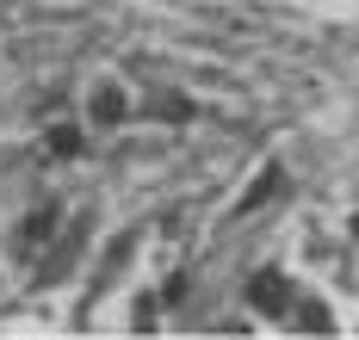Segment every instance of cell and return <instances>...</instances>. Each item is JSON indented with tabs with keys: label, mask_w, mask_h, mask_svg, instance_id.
Listing matches in <instances>:
<instances>
[{
	"label": "cell",
	"mask_w": 359,
	"mask_h": 340,
	"mask_svg": "<svg viewBox=\"0 0 359 340\" xmlns=\"http://www.w3.org/2000/svg\"><path fill=\"white\" fill-rule=\"evenodd\" d=\"M130 118H137V99H130L124 80L106 75V80L87 87V99H81V124H87V130H124Z\"/></svg>",
	"instance_id": "6da1fadb"
},
{
	"label": "cell",
	"mask_w": 359,
	"mask_h": 340,
	"mask_svg": "<svg viewBox=\"0 0 359 340\" xmlns=\"http://www.w3.org/2000/svg\"><path fill=\"white\" fill-rule=\"evenodd\" d=\"M62 217H69V211H62L56 198L32 204V211L19 217V229H13V254H19V260H37V254H43V248L62 235Z\"/></svg>",
	"instance_id": "7a4b0ae2"
},
{
	"label": "cell",
	"mask_w": 359,
	"mask_h": 340,
	"mask_svg": "<svg viewBox=\"0 0 359 340\" xmlns=\"http://www.w3.org/2000/svg\"><path fill=\"white\" fill-rule=\"evenodd\" d=\"M242 297H248L254 316H273V322H285L291 297H297V285H291L285 266H254V278L242 285Z\"/></svg>",
	"instance_id": "3957f363"
},
{
	"label": "cell",
	"mask_w": 359,
	"mask_h": 340,
	"mask_svg": "<svg viewBox=\"0 0 359 340\" xmlns=\"http://www.w3.org/2000/svg\"><path fill=\"white\" fill-rule=\"evenodd\" d=\"M81 149H87V124H81V118H50L43 155H50V161H74Z\"/></svg>",
	"instance_id": "277c9868"
},
{
	"label": "cell",
	"mask_w": 359,
	"mask_h": 340,
	"mask_svg": "<svg viewBox=\"0 0 359 340\" xmlns=\"http://www.w3.org/2000/svg\"><path fill=\"white\" fill-rule=\"evenodd\" d=\"M279 186H285V167H273V161H266V167H260V173L248 180V192L236 198V211H229V217H254L266 198H279Z\"/></svg>",
	"instance_id": "5b68a950"
},
{
	"label": "cell",
	"mask_w": 359,
	"mask_h": 340,
	"mask_svg": "<svg viewBox=\"0 0 359 340\" xmlns=\"http://www.w3.org/2000/svg\"><path fill=\"white\" fill-rule=\"evenodd\" d=\"M285 328H310V334H334V316H328V303L323 297H291V309H285Z\"/></svg>",
	"instance_id": "8992f818"
},
{
	"label": "cell",
	"mask_w": 359,
	"mask_h": 340,
	"mask_svg": "<svg viewBox=\"0 0 359 340\" xmlns=\"http://www.w3.org/2000/svg\"><path fill=\"white\" fill-rule=\"evenodd\" d=\"M149 118H161V124H192L198 106H192L186 93H155V99H149Z\"/></svg>",
	"instance_id": "52a82bcc"
},
{
	"label": "cell",
	"mask_w": 359,
	"mask_h": 340,
	"mask_svg": "<svg viewBox=\"0 0 359 340\" xmlns=\"http://www.w3.org/2000/svg\"><path fill=\"white\" fill-rule=\"evenodd\" d=\"M155 322H161V291H143V297L130 303V328H137V334H149Z\"/></svg>",
	"instance_id": "ba28073f"
},
{
	"label": "cell",
	"mask_w": 359,
	"mask_h": 340,
	"mask_svg": "<svg viewBox=\"0 0 359 340\" xmlns=\"http://www.w3.org/2000/svg\"><path fill=\"white\" fill-rule=\"evenodd\" d=\"M353 235H359V217H353Z\"/></svg>",
	"instance_id": "9c48e42d"
}]
</instances>
